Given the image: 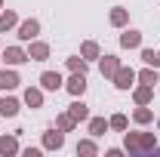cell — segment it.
<instances>
[{
	"label": "cell",
	"instance_id": "obj_1",
	"mask_svg": "<svg viewBox=\"0 0 160 157\" xmlns=\"http://www.w3.org/2000/svg\"><path fill=\"white\" fill-rule=\"evenodd\" d=\"M157 139L154 133H126V151L129 154H154Z\"/></svg>",
	"mask_w": 160,
	"mask_h": 157
},
{
	"label": "cell",
	"instance_id": "obj_2",
	"mask_svg": "<svg viewBox=\"0 0 160 157\" xmlns=\"http://www.w3.org/2000/svg\"><path fill=\"white\" fill-rule=\"evenodd\" d=\"M114 86H117V89H129V86H132V83H136V71H132V68H123V65H120L117 68V74H114Z\"/></svg>",
	"mask_w": 160,
	"mask_h": 157
},
{
	"label": "cell",
	"instance_id": "obj_3",
	"mask_svg": "<svg viewBox=\"0 0 160 157\" xmlns=\"http://www.w3.org/2000/svg\"><path fill=\"white\" fill-rule=\"evenodd\" d=\"M40 86H43V89H49V93H56V89L65 86V80H62L59 71H43V74H40Z\"/></svg>",
	"mask_w": 160,
	"mask_h": 157
},
{
	"label": "cell",
	"instance_id": "obj_4",
	"mask_svg": "<svg viewBox=\"0 0 160 157\" xmlns=\"http://www.w3.org/2000/svg\"><path fill=\"white\" fill-rule=\"evenodd\" d=\"M37 34H40V22L37 19H28V22H22V25H19V40H22V43L34 40Z\"/></svg>",
	"mask_w": 160,
	"mask_h": 157
},
{
	"label": "cell",
	"instance_id": "obj_5",
	"mask_svg": "<svg viewBox=\"0 0 160 157\" xmlns=\"http://www.w3.org/2000/svg\"><path fill=\"white\" fill-rule=\"evenodd\" d=\"M120 46H123V49H139V46H142V31L126 28V31L120 34Z\"/></svg>",
	"mask_w": 160,
	"mask_h": 157
},
{
	"label": "cell",
	"instance_id": "obj_6",
	"mask_svg": "<svg viewBox=\"0 0 160 157\" xmlns=\"http://www.w3.org/2000/svg\"><path fill=\"white\" fill-rule=\"evenodd\" d=\"M28 59H31V62H46V59H49V46H46L43 40H31V46H28Z\"/></svg>",
	"mask_w": 160,
	"mask_h": 157
},
{
	"label": "cell",
	"instance_id": "obj_7",
	"mask_svg": "<svg viewBox=\"0 0 160 157\" xmlns=\"http://www.w3.org/2000/svg\"><path fill=\"white\" fill-rule=\"evenodd\" d=\"M62 145H65V133H62L59 126H56V129H49V133H43V148H49V151H59Z\"/></svg>",
	"mask_w": 160,
	"mask_h": 157
},
{
	"label": "cell",
	"instance_id": "obj_8",
	"mask_svg": "<svg viewBox=\"0 0 160 157\" xmlns=\"http://www.w3.org/2000/svg\"><path fill=\"white\" fill-rule=\"evenodd\" d=\"M3 59H6V65H22V62H31V59H28V49H22V46H6V49H3Z\"/></svg>",
	"mask_w": 160,
	"mask_h": 157
},
{
	"label": "cell",
	"instance_id": "obj_9",
	"mask_svg": "<svg viewBox=\"0 0 160 157\" xmlns=\"http://www.w3.org/2000/svg\"><path fill=\"white\" fill-rule=\"evenodd\" d=\"M65 89H68L74 99L83 96V93H86V74H71V77H68V83H65Z\"/></svg>",
	"mask_w": 160,
	"mask_h": 157
},
{
	"label": "cell",
	"instance_id": "obj_10",
	"mask_svg": "<svg viewBox=\"0 0 160 157\" xmlns=\"http://www.w3.org/2000/svg\"><path fill=\"white\" fill-rule=\"evenodd\" d=\"M68 114H71V117L80 123V120H89V108H86V102L77 96L74 102H71V105H68Z\"/></svg>",
	"mask_w": 160,
	"mask_h": 157
},
{
	"label": "cell",
	"instance_id": "obj_11",
	"mask_svg": "<svg viewBox=\"0 0 160 157\" xmlns=\"http://www.w3.org/2000/svg\"><path fill=\"white\" fill-rule=\"evenodd\" d=\"M117 68H120V59H117V56H105V59L99 62L102 77H114V74H117Z\"/></svg>",
	"mask_w": 160,
	"mask_h": 157
},
{
	"label": "cell",
	"instance_id": "obj_12",
	"mask_svg": "<svg viewBox=\"0 0 160 157\" xmlns=\"http://www.w3.org/2000/svg\"><path fill=\"white\" fill-rule=\"evenodd\" d=\"M25 105H28V108H43V89L28 86V89H25Z\"/></svg>",
	"mask_w": 160,
	"mask_h": 157
},
{
	"label": "cell",
	"instance_id": "obj_13",
	"mask_svg": "<svg viewBox=\"0 0 160 157\" xmlns=\"http://www.w3.org/2000/svg\"><path fill=\"white\" fill-rule=\"evenodd\" d=\"M22 148H19V139L16 136H3L0 139V154L6 157V154H19Z\"/></svg>",
	"mask_w": 160,
	"mask_h": 157
},
{
	"label": "cell",
	"instance_id": "obj_14",
	"mask_svg": "<svg viewBox=\"0 0 160 157\" xmlns=\"http://www.w3.org/2000/svg\"><path fill=\"white\" fill-rule=\"evenodd\" d=\"M19 99H0V114H3V117H16V114H19Z\"/></svg>",
	"mask_w": 160,
	"mask_h": 157
},
{
	"label": "cell",
	"instance_id": "obj_15",
	"mask_svg": "<svg viewBox=\"0 0 160 157\" xmlns=\"http://www.w3.org/2000/svg\"><path fill=\"white\" fill-rule=\"evenodd\" d=\"M151 99H154V86H148V83L136 86V105H151Z\"/></svg>",
	"mask_w": 160,
	"mask_h": 157
},
{
	"label": "cell",
	"instance_id": "obj_16",
	"mask_svg": "<svg viewBox=\"0 0 160 157\" xmlns=\"http://www.w3.org/2000/svg\"><path fill=\"white\" fill-rule=\"evenodd\" d=\"M22 80H19V74L16 71H0V89H16Z\"/></svg>",
	"mask_w": 160,
	"mask_h": 157
},
{
	"label": "cell",
	"instance_id": "obj_17",
	"mask_svg": "<svg viewBox=\"0 0 160 157\" xmlns=\"http://www.w3.org/2000/svg\"><path fill=\"white\" fill-rule=\"evenodd\" d=\"M16 25H19V16H16L12 9L0 13V34H3V31H9V28H16Z\"/></svg>",
	"mask_w": 160,
	"mask_h": 157
},
{
	"label": "cell",
	"instance_id": "obj_18",
	"mask_svg": "<svg viewBox=\"0 0 160 157\" xmlns=\"http://www.w3.org/2000/svg\"><path fill=\"white\" fill-rule=\"evenodd\" d=\"M126 22H129V13H126L123 6H114V9H111V25H114V28H123Z\"/></svg>",
	"mask_w": 160,
	"mask_h": 157
},
{
	"label": "cell",
	"instance_id": "obj_19",
	"mask_svg": "<svg viewBox=\"0 0 160 157\" xmlns=\"http://www.w3.org/2000/svg\"><path fill=\"white\" fill-rule=\"evenodd\" d=\"M132 120L145 126V123H151V120H154V114H151V108H148V105H139V108L132 111Z\"/></svg>",
	"mask_w": 160,
	"mask_h": 157
},
{
	"label": "cell",
	"instance_id": "obj_20",
	"mask_svg": "<svg viewBox=\"0 0 160 157\" xmlns=\"http://www.w3.org/2000/svg\"><path fill=\"white\" fill-rule=\"evenodd\" d=\"M108 129H111V126H108L105 117H92V120H89V133H92V136H105Z\"/></svg>",
	"mask_w": 160,
	"mask_h": 157
},
{
	"label": "cell",
	"instance_id": "obj_21",
	"mask_svg": "<svg viewBox=\"0 0 160 157\" xmlns=\"http://www.w3.org/2000/svg\"><path fill=\"white\" fill-rule=\"evenodd\" d=\"M56 126H59L62 133H71V129L77 126V120H74L71 114H68V111H65V114H59V117H56Z\"/></svg>",
	"mask_w": 160,
	"mask_h": 157
},
{
	"label": "cell",
	"instance_id": "obj_22",
	"mask_svg": "<svg viewBox=\"0 0 160 157\" xmlns=\"http://www.w3.org/2000/svg\"><path fill=\"white\" fill-rule=\"evenodd\" d=\"M80 56H83L86 62H89V59H99V43H96V40H86V43L80 46Z\"/></svg>",
	"mask_w": 160,
	"mask_h": 157
},
{
	"label": "cell",
	"instance_id": "obj_23",
	"mask_svg": "<svg viewBox=\"0 0 160 157\" xmlns=\"http://www.w3.org/2000/svg\"><path fill=\"white\" fill-rule=\"evenodd\" d=\"M136 80H142V83H148V86H154V83H160V77H157V68H145L142 74H136Z\"/></svg>",
	"mask_w": 160,
	"mask_h": 157
},
{
	"label": "cell",
	"instance_id": "obj_24",
	"mask_svg": "<svg viewBox=\"0 0 160 157\" xmlns=\"http://www.w3.org/2000/svg\"><path fill=\"white\" fill-rule=\"evenodd\" d=\"M68 68H71V74H86V59L83 56H71L68 59Z\"/></svg>",
	"mask_w": 160,
	"mask_h": 157
},
{
	"label": "cell",
	"instance_id": "obj_25",
	"mask_svg": "<svg viewBox=\"0 0 160 157\" xmlns=\"http://www.w3.org/2000/svg\"><path fill=\"white\" fill-rule=\"evenodd\" d=\"M96 151H99V148H96V142H92V139H83V142H77V154H83V157H92Z\"/></svg>",
	"mask_w": 160,
	"mask_h": 157
},
{
	"label": "cell",
	"instance_id": "obj_26",
	"mask_svg": "<svg viewBox=\"0 0 160 157\" xmlns=\"http://www.w3.org/2000/svg\"><path fill=\"white\" fill-rule=\"evenodd\" d=\"M142 62L151 65V68H160V53L157 49H142Z\"/></svg>",
	"mask_w": 160,
	"mask_h": 157
},
{
	"label": "cell",
	"instance_id": "obj_27",
	"mask_svg": "<svg viewBox=\"0 0 160 157\" xmlns=\"http://www.w3.org/2000/svg\"><path fill=\"white\" fill-rule=\"evenodd\" d=\"M108 126H111V129H117V133H123V129L129 126V120H126V114H114V117L108 120Z\"/></svg>",
	"mask_w": 160,
	"mask_h": 157
},
{
	"label": "cell",
	"instance_id": "obj_28",
	"mask_svg": "<svg viewBox=\"0 0 160 157\" xmlns=\"http://www.w3.org/2000/svg\"><path fill=\"white\" fill-rule=\"evenodd\" d=\"M22 154H25V157H40V148H25Z\"/></svg>",
	"mask_w": 160,
	"mask_h": 157
},
{
	"label": "cell",
	"instance_id": "obj_29",
	"mask_svg": "<svg viewBox=\"0 0 160 157\" xmlns=\"http://www.w3.org/2000/svg\"><path fill=\"white\" fill-rule=\"evenodd\" d=\"M0 6H3V0H0Z\"/></svg>",
	"mask_w": 160,
	"mask_h": 157
},
{
	"label": "cell",
	"instance_id": "obj_30",
	"mask_svg": "<svg viewBox=\"0 0 160 157\" xmlns=\"http://www.w3.org/2000/svg\"><path fill=\"white\" fill-rule=\"evenodd\" d=\"M157 126H160V120H157Z\"/></svg>",
	"mask_w": 160,
	"mask_h": 157
}]
</instances>
